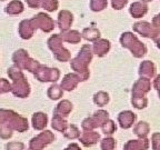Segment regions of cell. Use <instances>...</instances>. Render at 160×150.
I'll list each match as a JSON object with an SVG mask.
<instances>
[{
  "label": "cell",
  "instance_id": "cell-32",
  "mask_svg": "<svg viewBox=\"0 0 160 150\" xmlns=\"http://www.w3.org/2000/svg\"><path fill=\"white\" fill-rule=\"evenodd\" d=\"M101 130H102V132L105 133L106 136H109L111 137V135L116 132V130H117V125L113 120L111 119H108L102 126H101Z\"/></svg>",
  "mask_w": 160,
  "mask_h": 150
},
{
  "label": "cell",
  "instance_id": "cell-1",
  "mask_svg": "<svg viewBox=\"0 0 160 150\" xmlns=\"http://www.w3.org/2000/svg\"><path fill=\"white\" fill-rule=\"evenodd\" d=\"M93 51L92 47L88 43L81 46L77 57L71 59L70 61V67L71 69L80 77L81 81H86L89 79L90 71H89V65L92 61Z\"/></svg>",
  "mask_w": 160,
  "mask_h": 150
},
{
  "label": "cell",
  "instance_id": "cell-2",
  "mask_svg": "<svg viewBox=\"0 0 160 150\" xmlns=\"http://www.w3.org/2000/svg\"><path fill=\"white\" fill-rule=\"evenodd\" d=\"M7 73L10 79L12 80V83H11L12 95L18 98H27L30 95V85L22 70H20L16 66H12L8 68Z\"/></svg>",
  "mask_w": 160,
  "mask_h": 150
},
{
  "label": "cell",
  "instance_id": "cell-25",
  "mask_svg": "<svg viewBox=\"0 0 160 150\" xmlns=\"http://www.w3.org/2000/svg\"><path fill=\"white\" fill-rule=\"evenodd\" d=\"M48 123V117L43 112H35L32 116V127L36 130H43Z\"/></svg>",
  "mask_w": 160,
  "mask_h": 150
},
{
  "label": "cell",
  "instance_id": "cell-21",
  "mask_svg": "<svg viewBox=\"0 0 160 150\" xmlns=\"http://www.w3.org/2000/svg\"><path fill=\"white\" fill-rule=\"evenodd\" d=\"M72 108H73L72 103L70 102L69 100H67V99L61 100V101L56 106L55 110H53V115L66 119V118L69 116V113L72 111Z\"/></svg>",
  "mask_w": 160,
  "mask_h": 150
},
{
  "label": "cell",
  "instance_id": "cell-17",
  "mask_svg": "<svg viewBox=\"0 0 160 150\" xmlns=\"http://www.w3.org/2000/svg\"><path fill=\"white\" fill-rule=\"evenodd\" d=\"M110 48H111V43H110L109 40L100 38L99 40L95 41L92 45L93 55L98 56V57H105L110 51Z\"/></svg>",
  "mask_w": 160,
  "mask_h": 150
},
{
  "label": "cell",
  "instance_id": "cell-40",
  "mask_svg": "<svg viewBox=\"0 0 160 150\" xmlns=\"http://www.w3.org/2000/svg\"><path fill=\"white\" fill-rule=\"evenodd\" d=\"M6 148H7V150H23L25 143L19 142V141H12V142L7 143Z\"/></svg>",
  "mask_w": 160,
  "mask_h": 150
},
{
  "label": "cell",
  "instance_id": "cell-10",
  "mask_svg": "<svg viewBox=\"0 0 160 150\" xmlns=\"http://www.w3.org/2000/svg\"><path fill=\"white\" fill-rule=\"evenodd\" d=\"M132 30H133V32L139 33L141 37L153 39V38L157 36L158 31H159L160 29L153 27L152 23L148 22V21H138V22L133 23Z\"/></svg>",
  "mask_w": 160,
  "mask_h": 150
},
{
  "label": "cell",
  "instance_id": "cell-36",
  "mask_svg": "<svg viewBox=\"0 0 160 150\" xmlns=\"http://www.w3.org/2000/svg\"><path fill=\"white\" fill-rule=\"evenodd\" d=\"M11 88L12 86L9 82V80L5 79V78H0V95L11 91Z\"/></svg>",
  "mask_w": 160,
  "mask_h": 150
},
{
  "label": "cell",
  "instance_id": "cell-34",
  "mask_svg": "<svg viewBox=\"0 0 160 150\" xmlns=\"http://www.w3.org/2000/svg\"><path fill=\"white\" fill-rule=\"evenodd\" d=\"M117 142H116V139L112 137H106L101 140L100 142V148L101 150H115Z\"/></svg>",
  "mask_w": 160,
  "mask_h": 150
},
{
  "label": "cell",
  "instance_id": "cell-30",
  "mask_svg": "<svg viewBox=\"0 0 160 150\" xmlns=\"http://www.w3.org/2000/svg\"><path fill=\"white\" fill-rule=\"evenodd\" d=\"M108 7V0H90L89 8L93 12H100Z\"/></svg>",
  "mask_w": 160,
  "mask_h": 150
},
{
  "label": "cell",
  "instance_id": "cell-15",
  "mask_svg": "<svg viewBox=\"0 0 160 150\" xmlns=\"http://www.w3.org/2000/svg\"><path fill=\"white\" fill-rule=\"evenodd\" d=\"M156 72H157V68H156V65L152 61L145 60L140 63L139 70H138V73H139L140 77L151 79V78L156 77Z\"/></svg>",
  "mask_w": 160,
  "mask_h": 150
},
{
  "label": "cell",
  "instance_id": "cell-42",
  "mask_svg": "<svg viewBox=\"0 0 160 150\" xmlns=\"http://www.w3.org/2000/svg\"><path fill=\"white\" fill-rule=\"evenodd\" d=\"M152 86L156 90H157L158 92V96H159V99H160V75H157L153 79V82H152Z\"/></svg>",
  "mask_w": 160,
  "mask_h": 150
},
{
  "label": "cell",
  "instance_id": "cell-7",
  "mask_svg": "<svg viewBox=\"0 0 160 150\" xmlns=\"http://www.w3.org/2000/svg\"><path fill=\"white\" fill-rule=\"evenodd\" d=\"M109 119V113L106 110L100 109L98 111H96L93 113V116L91 117L86 118L85 120L81 123V128L86 131H89V130H93L98 127H101L103 123Z\"/></svg>",
  "mask_w": 160,
  "mask_h": 150
},
{
  "label": "cell",
  "instance_id": "cell-19",
  "mask_svg": "<svg viewBox=\"0 0 160 150\" xmlns=\"http://www.w3.org/2000/svg\"><path fill=\"white\" fill-rule=\"evenodd\" d=\"M36 30L30 23L29 19H25L22 21H20L19 26H18V33H19L20 38L23 40H29L30 38H32L35 35Z\"/></svg>",
  "mask_w": 160,
  "mask_h": 150
},
{
  "label": "cell",
  "instance_id": "cell-45",
  "mask_svg": "<svg viewBox=\"0 0 160 150\" xmlns=\"http://www.w3.org/2000/svg\"><path fill=\"white\" fill-rule=\"evenodd\" d=\"M153 41H155V43H156V46H157V48L158 49H160V30L158 31V33H157V36H156L155 38H153Z\"/></svg>",
  "mask_w": 160,
  "mask_h": 150
},
{
  "label": "cell",
  "instance_id": "cell-43",
  "mask_svg": "<svg viewBox=\"0 0 160 150\" xmlns=\"http://www.w3.org/2000/svg\"><path fill=\"white\" fill-rule=\"evenodd\" d=\"M151 23H152L153 27L160 29V13H157V15L152 18V20H151Z\"/></svg>",
  "mask_w": 160,
  "mask_h": 150
},
{
  "label": "cell",
  "instance_id": "cell-35",
  "mask_svg": "<svg viewBox=\"0 0 160 150\" xmlns=\"http://www.w3.org/2000/svg\"><path fill=\"white\" fill-rule=\"evenodd\" d=\"M131 105L136 109H145L148 106L147 97H131Z\"/></svg>",
  "mask_w": 160,
  "mask_h": 150
},
{
  "label": "cell",
  "instance_id": "cell-12",
  "mask_svg": "<svg viewBox=\"0 0 160 150\" xmlns=\"http://www.w3.org/2000/svg\"><path fill=\"white\" fill-rule=\"evenodd\" d=\"M136 120H137V115L131 110H123L117 116V121L120 128L122 129H130L131 127H133Z\"/></svg>",
  "mask_w": 160,
  "mask_h": 150
},
{
  "label": "cell",
  "instance_id": "cell-38",
  "mask_svg": "<svg viewBox=\"0 0 160 150\" xmlns=\"http://www.w3.org/2000/svg\"><path fill=\"white\" fill-rule=\"evenodd\" d=\"M111 1V6L115 10H121L127 6L129 0H110Z\"/></svg>",
  "mask_w": 160,
  "mask_h": 150
},
{
  "label": "cell",
  "instance_id": "cell-5",
  "mask_svg": "<svg viewBox=\"0 0 160 150\" xmlns=\"http://www.w3.org/2000/svg\"><path fill=\"white\" fill-rule=\"evenodd\" d=\"M13 66L19 68L20 70H27L29 72L35 73L37 69L40 67V62L37 60L32 59L28 53L27 50L18 49L12 55Z\"/></svg>",
  "mask_w": 160,
  "mask_h": 150
},
{
  "label": "cell",
  "instance_id": "cell-27",
  "mask_svg": "<svg viewBox=\"0 0 160 150\" xmlns=\"http://www.w3.org/2000/svg\"><path fill=\"white\" fill-rule=\"evenodd\" d=\"M47 96L49 99L51 100H59L60 98H62L63 96V89L61 88L60 85L57 83H52L47 90Z\"/></svg>",
  "mask_w": 160,
  "mask_h": 150
},
{
  "label": "cell",
  "instance_id": "cell-24",
  "mask_svg": "<svg viewBox=\"0 0 160 150\" xmlns=\"http://www.w3.org/2000/svg\"><path fill=\"white\" fill-rule=\"evenodd\" d=\"M81 36H82L83 39H86L87 41H90V42H95L97 40L100 39L101 37V33H100V30L96 27H88L85 28L81 32Z\"/></svg>",
  "mask_w": 160,
  "mask_h": 150
},
{
  "label": "cell",
  "instance_id": "cell-9",
  "mask_svg": "<svg viewBox=\"0 0 160 150\" xmlns=\"http://www.w3.org/2000/svg\"><path fill=\"white\" fill-rule=\"evenodd\" d=\"M53 140H55V135L49 130H45L30 140L29 148L31 150H42L43 148L52 142Z\"/></svg>",
  "mask_w": 160,
  "mask_h": 150
},
{
  "label": "cell",
  "instance_id": "cell-23",
  "mask_svg": "<svg viewBox=\"0 0 160 150\" xmlns=\"http://www.w3.org/2000/svg\"><path fill=\"white\" fill-rule=\"evenodd\" d=\"M60 36H61V38H62V40L65 42L72 43V45L79 43L80 41H81V39H82L81 33H80L78 30H72V29L65 31V32H61Z\"/></svg>",
  "mask_w": 160,
  "mask_h": 150
},
{
  "label": "cell",
  "instance_id": "cell-33",
  "mask_svg": "<svg viewBox=\"0 0 160 150\" xmlns=\"http://www.w3.org/2000/svg\"><path fill=\"white\" fill-rule=\"evenodd\" d=\"M41 8L47 12H53L59 8L58 0H41Z\"/></svg>",
  "mask_w": 160,
  "mask_h": 150
},
{
  "label": "cell",
  "instance_id": "cell-37",
  "mask_svg": "<svg viewBox=\"0 0 160 150\" xmlns=\"http://www.w3.org/2000/svg\"><path fill=\"white\" fill-rule=\"evenodd\" d=\"M151 148L152 150H160V132H155L151 136Z\"/></svg>",
  "mask_w": 160,
  "mask_h": 150
},
{
  "label": "cell",
  "instance_id": "cell-13",
  "mask_svg": "<svg viewBox=\"0 0 160 150\" xmlns=\"http://www.w3.org/2000/svg\"><path fill=\"white\" fill-rule=\"evenodd\" d=\"M73 22V15L69 10H61L58 13V19H57V25L58 28L61 30V32H65L70 30V27Z\"/></svg>",
  "mask_w": 160,
  "mask_h": 150
},
{
  "label": "cell",
  "instance_id": "cell-31",
  "mask_svg": "<svg viewBox=\"0 0 160 150\" xmlns=\"http://www.w3.org/2000/svg\"><path fill=\"white\" fill-rule=\"evenodd\" d=\"M80 135H81V132H80V130L78 129L77 126L75 125H69L68 126L67 129L63 131V136H65L66 138H68V139H79Z\"/></svg>",
  "mask_w": 160,
  "mask_h": 150
},
{
  "label": "cell",
  "instance_id": "cell-18",
  "mask_svg": "<svg viewBox=\"0 0 160 150\" xmlns=\"http://www.w3.org/2000/svg\"><path fill=\"white\" fill-rule=\"evenodd\" d=\"M150 147L148 138H139L136 140H129L123 145V150H147Z\"/></svg>",
  "mask_w": 160,
  "mask_h": 150
},
{
  "label": "cell",
  "instance_id": "cell-47",
  "mask_svg": "<svg viewBox=\"0 0 160 150\" xmlns=\"http://www.w3.org/2000/svg\"><path fill=\"white\" fill-rule=\"evenodd\" d=\"M0 1H6V0H0Z\"/></svg>",
  "mask_w": 160,
  "mask_h": 150
},
{
  "label": "cell",
  "instance_id": "cell-41",
  "mask_svg": "<svg viewBox=\"0 0 160 150\" xmlns=\"http://www.w3.org/2000/svg\"><path fill=\"white\" fill-rule=\"evenodd\" d=\"M26 3L31 9H39L41 8V0H25Z\"/></svg>",
  "mask_w": 160,
  "mask_h": 150
},
{
  "label": "cell",
  "instance_id": "cell-48",
  "mask_svg": "<svg viewBox=\"0 0 160 150\" xmlns=\"http://www.w3.org/2000/svg\"><path fill=\"white\" fill-rule=\"evenodd\" d=\"M29 150H31V149H29Z\"/></svg>",
  "mask_w": 160,
  "mask_h": 150
},
{
  "label": "cell",
  "instance_id": "cell-11",
  "mask_svg": "<svg viewBox=\"0 0 160 150\" xmlns=\"http://www.w3.org/2000/svg\"><path fill=\"white\" fill-rule=\"evenodd\" d=\"M150 90H151L150 79L140 77L133 83L132 89H131V97H146V93L149 92Z\"/></svg>",
  "mask_w": 160,
  "mask_h": 150
},
{
  "label": "cell",
  "instance_id": "cell-46",
  "mask_svg": "<svg viewBox=\"0 0 160 150\" xmlns=\"http://www.w3.org/2000/svg\"><path fill=\"white\" fill-rule=\"evenodd\" d=\"M141 1H142V2H145V3H148V2H151L152 0H141Z\"/></svg>",
  "mask_w": 160,
  "mask_h": 150
},
{
  "label": "cell",
  "instance_id": "cell-14",
  "mask_svg": "<svg viewBox=\"0 0 160 150\" xmlns=\"http://www.w3.org/2000/svg\"><path fill=\"white\" fill-rule=\"evenodd\" d=\"M79 82H81V79L76 72H70L67 73L65 77L61 80V88L63 89V91H72L77 88V86L79 85Z\"/></svg>",
  "mask_w": 160,
  "mask_h": 150
},
{
  "label": "cell",
  "instance_id": "cell-22",
  "mask_svg": "<svg viewBox=\"0 0 160 150\" xmlns=\"http://www.w3.org/2000/svg\"><path fill=\"white\" fill-rule=\"evenodd\" d=\"M25 5L20 0H11L5 8V11L9 16H18L23 12Z\"/></svg>",
  "mask_w": 160,
  "mask_h": 150
},
{
  "label": "cell",
  "instance_id": "cell-29",
  "mask_svg": "<svg viewBox=\"0 0 160 150\" xmlns=\"http://www.w3.org/2000/svg\"><path fill=\"white\" fill-rule=\"evenodd\" d=\"M51 126H52V128L55 130H57V131H59V132L63 133V131L67 129L69 125H68L67 120H66V119H63V118L58 117V116L53 115L52 123H51Z\"/></svg>",
  "mask_w": 160,
  "mask_h": 150
},
{
  "label": "cell",
  "instance_id": "cell-20",
  "mask_svg": "<svg viewBox=\"0 0 160 150\" xmlns=\"http://www.w3.org/2000/svg\"><path fill=\"white\" fill-rule=\"evenodd\" d=\"M147 12H148V6L147 3L142 2V1H135L129 7L130 16L132 18H136V19L142 18L143 16H146Z\"/></svg>",
  "mask_w": 160,
  "mask_h": 150
},
{
  "label": "cell",
  "instance_id": "cell-26",
  "mask_svg": "<svg viewBox=\"0 0 160 150\" xmlns=\"http://www.w3.org/2000/svg\"><path fill=\"white\" fill-rule=\"evenodd\" d=\"M149 132H150V126L146 121H139L133 127V133L138 138H147Z\"/></svg>",
  "mask_w": 160,
  "mask_h": 150
},
{
  "label": "cell",
  "instance_id": "cell-39",
  "mask_svg": "<svg viewBox=\"0 0 160 150\" xmlns=\"http://www.w3.org/2000/svg\"><path fill=\"white\" fill-rule=\"evenodd\" d=\"M12 136V130L7 126H0V137L2 139H8Z\"/></svg>",
  "mask_w": 160,
  "mask_h": 150
},
{
  "label": "cell",
  "instance_id": "cell-8",
  "mask_svg": "<svg viewBox=\"0 0 160 150\" xmlns=\"http://www.w3.org/2000/svg\"><path fill=\"white\" fill-rule=\"evenodd\" d=\"M35 77L40 82H52L55 83L60 78V71L58 68H50L47 66L40 65L35 73Z\"/></svg>",
  "mask_w": 160,
  "mask_h": 150
},
{
  "label": "cell",
  "instance_id": "cell-3",
  "mask_svg": "<svg viewBox=\"0 0 160 150\" xmlns=\"http://www.w3.org/2000/svg\"><path fill=\"white\" fill-rule=\"evenodd\" d=\"M120 43L123 48L128 49L135 58H142L147 53V47L141 42L133 32L126 31L120 36Z\"/></svg>",
  "mask_w": 160,
  "mask_h": 150
},
{
  "label": "cell",
  "instance_id": "cell-44",
  "mask_svg": "<svg viewBox=\"0 0 160 150\" xmlns=\"http://www.w3.org/2000/svg\"><path fill=\"white\" fill-rule=\"evenodd\" d=\"M65 150H81V149H80V147H79V145H78V143L73 142V143H70V145L68 146Z\"/></svg>",
  "mask_w": 160,
  "mask_h": 150
},
{
  "label": "cell",
  "instance_id": "cell-6",
  "mask_svg": "<svg viewBox=\"0 0 160 150\" xmlns=\"http://www.w3.org/2000/svg\"><path fill=\"white\" fill-rule=\"evenodd\" d=\"M29 20L35 30L40 29L43 32L49 33L51 31H53V29H55V21H53L52 18L46 12L37 13V15H35Z\"/></svg>",
  "mask_w": 160,
  "mask_h": 150
},
{
  "label": "cell",
  "instance_id": "cell-16",
  "mask_svg": "<svg viewBox=\"0 0 160 150\" xmlns=\"http://www.w3.org/2000/svg\"><path fill=\"white\" fill-rule=\"evenodd\" d=\"M100 140V135L96 132L95 130H90V131H85L83 130L79 137V141L82 143L85 147H91L98 143Z\"/></svg>",
  "mask_w": 160,
  "mask_h": 150
},
{
  "label": "cell",
  "instance_id": "cell-4",
  "mask_svg": "<svg viewBox=\"0 0 160 150\" xmlns=\"http://www.w3.org/2000/svg\"><path fill=\"white\" fill-rule=\"evenodd\" d=\"M63 41L60 33H55V35L50 36L49 39L47 40L48 48L51 50L53 53V57L56 60L60 62H66L71 59V53L68 49H66L63 46Z\"/></svg>",
  "mask_w": 160,
  "mask_h": 150
},
{
  "label": "cell",
  "instance_id": "cell-28",
  "mask_svg": "<svg viewBox=\"0 0 160 150\" xmlns=\"http://www.w3.org/2000/svg\"><path fill=\"white\" fill-rule=\"evenodd\" d=\"M93 102L95 105H97L98 107H103V106L108 105L110 101L109 93L106 91H98L93 95Z\"/></svg>",
  "mask_w": 160,
  "mask_h": 150
}]
</instances>
